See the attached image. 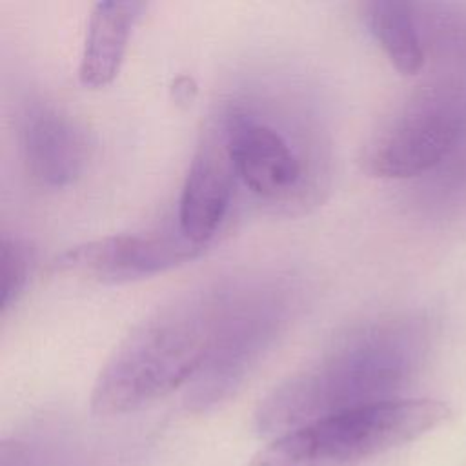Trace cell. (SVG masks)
<instances>
[{
  "instance_id": "6da1fadb",
  "label": "cell",
  "mask_w": 466,
  "mask_h": 466,
  "mask_svg": "<svg viewBox=\"0 0 466 466\" xmlns=\"http://www.w3.org/2000/svg\"><path fill=\"white\" fill-rule=\"evenodd\" d=\"M229 308L228 289L200 288L149 313L100 370L91 390L93 413L137 411L195 379L218 344Z\"/></svg>"
},
{
  "instance_id": "7a4b0ae2",
  "label": "cell",
  "mask_w": 466,
  "mask_h": 466,
  "mask_svg": "<svg viewBox=\"0 0 466 466\" xmlns=\"http://www.w3.org/2000/svg\"><path fill=\"white\" fill-rule=\"evenodd\" d=\"M408 333L370 324L340 337L317 360L279 384L255 413L262 435H284L313 420L388 400L408 368Z\"/></svg>"
},
{
  "instance_id": "3957f363",
  "label": "cell",
  "mask_w": 466,
  "mask_h": 466,
  "mask_svg": "<svg viewBox=\"0 0 466 466\" xmlns=\"http://www.w3.org/2000/svg\"><path fill=\"white\" fill-rule=\"evenodd\" d=\"M450 417L435 399H388L277 437L246 466H359L419 439Z\"/></svg>"
},
{
  "instance_id": "277c9868",
  "label": "cell",
  "mask_w": 466,
  "mask_h": 466,
  "mask_svg": "<svg viewBox=\"0 0 466 466\" xmlns=\"http://www.w3.org/2000/svg\"><path fill=\"white\" fill-rule=\"evenodd\" d=\"M464 124L466 100L455 87H420L371 135L362 167L380 178L422 175L453 149Z\"/></svg>"
},
{
  "instance_id": "5b68a950",
  "label": "cell",
  "mask_w": 466,
  "mask_h": 466,
  "mask_svg": "<svg viewBox=\"0 0 466 466\" xmlns=\"http://www.w3.org/2000/svg\"><path fill=\"white\" fill-rule=\"evenodd\" d=\"M206 246L175 233H127L91 240L64 251L55 269L100 284L147 279L197 258Z\"/></svg>"
},
{
  "instance_id": "8992f818",
  "label": "cell",
  "mask_w": 466,
  "mask_h": 466,
  "mask_svg": "<svg viewBox=\"0 0 466 466\" xmlns=\"http://www.w3.org/2000/svg\"><path fill=\"white\" fill-rule=\"evenodd\" d=\"M279 319L280 309L275 299L237 302L233 297L218 344L204 370L195 377L186 406L202 411L235 393L269 344Z\"/></svg>"
},
{
  "instance_id": "52a82bcc",
  "label": "cell",
  "mask_w": 466,
  "mask_h": 466,
  "mask_svg": "<svg viewBox=\"0 0 466 466\" xmlns=\"http://www.w3.org/2000/svg\"><path fill=\"white\" fill-rule=\"evenodd\" d=\"M237 177L262 198L289 195L302 178V160L271 124L242 111L222 118Z\"/></svg>"
},
{
  "instance_id": "ba28073f",
  "label": "cell",
  "mask_w": 466,
  "mask_h": 466,
  "mask_svg": "<svg viewBox=\"0 0 466 466\" xmlns=\"http://www.w3.org/2000/svg\"><path fill=\"white\" fill-rule=\"evenodd\" d=\"M235 177L226 131L218 120L202 135L182 186L178 231L186 238L208 246L228 213Z\"/></svg>"
},
{
  "instance_id": "9c48e42d",
  "label": "cell",
  "mask_w": 466,
  "mask_h": 466,
  "mask_svg": "<svg viewBox=\"0 0 466 466\" xmlns=\"http://www.w3.org/2000/svg\"><path fill=\"white\" fill-rule=\"evenodd\" d=\"M20 144L29 175L47 187H64L78 178L87 162V138L62 107L36 100L22 116Z\"/></svg>"
},
{
  "instance_id": "30bf717a",
  "label": "cell",
  "mask_w": 466,
  "mask_h": 466,
  "mask_svg": "<svg viewBox=\"0 0 466 466\" xmlns=\"http://www.w3.org/2000/svg\"><path fill=\"white\" fill-rule=\"evenodd\" d=\"M146 9V2L135 0H104L95 4L78 66V78L84 87L100 89L116 78L133 29Z\"/></svg>"
},
{
  "instance_id": "8fae6325",
  "label": "cell",
  "mask_w": 466,
  "mask_h": 466,
  "mask_svg": "<svg viewBox=\"0 0 466 466\" xmlns=\"http://www.w3.org/2000/svg\"><path fill=\"white\" fill-rule=\"evenodd\" d=\"M364 20L402 75H417L424 66V42L415 4L402 0H371L364 4Z\"/></svg>"
},
{
  "instance_id": "7c38bea8",
  "label": "cell",
  "mask_w": 466,
  "mask_h": 466,
  "mask_svg": "<svg viewBox=\"0 0 466 466\" xmlns=\"http://www.w3.org/2000/svg\"><path fill=\"white\" fill-rule=\"evenodd\" d=\"M422 42L466 60V13L448 4H415Z\"/></svg>"
},
{
  "instance_id": "4fadbf2b",
  "label": "cell",
  "mask_w": 466,
  "mask_h": 466,
  "mask_svg": "<svg viewBox=\"0 0 466 466\" xmlns=\"http://www.w3.org/2000/svg\"><path fill=\"white\" fill-rule=\"evenodd\" d=\"M31 273V251L18 238L2 237L0 242V308L5 313L24 293Z\"/></svg>"
}]
</instances>
